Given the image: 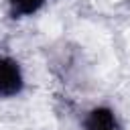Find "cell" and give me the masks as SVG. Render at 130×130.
I'll use <instances>...</instances> for the list:
<instances>
[{
	"instance_id": "6da1fadb",
	"label": "cell",
	"mask_w": 130,
	"mask_h": 130,
	"mask_svg": "<svg viewBox=\"0 0 130 130\" xmlns=\"http://www.w3.org/2000/svg\"><path fill=\"white\" fill-rule=\"evenodd\" d=\"M24 87V75L16 59L0 55V100L14 98Z\"/></svg>"
},
{
	"instance_id": "7a4b0ae2",
	"label": "cell",
	"mask_w": 130,
	"mask_h": 130,
	"mask_svg": "<svg viewBox=\"0 0 130 130\" xmlns=\"http://www.w3.org/2000/svg\"><path fill=\"white\" fill-rule=\"evenodd\" d=\"M83 128L85 130H122L116 112L108 106L91 108L83 118Z\"/></svg>"
},
{
	"instance_id": "3957f363",
	"label": "cell",
	"mask_w": 130,
	"mask_h": 130,
	"mask_svg": "<svg viewBox=\"0 0 130 130\" xmlns=\"http://www.w3.org/2000/svg\"><path fill=\"white\" fill-rule=\"evenodd\" d=\"M47 0H8V10L12 18H26L39 12Z\"/></svg>"
}]
</instances>
